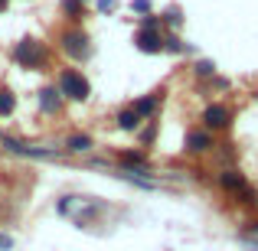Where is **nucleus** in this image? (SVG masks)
I'll return each instance as SVG.
<instances>
[{
	"instance_id": "obj_1",
	"label": "nucleus",
	"mask_w": 258,
	"mask_h": 251,
	"mask_svg": "<svg viewBox=\"0 0 258 251\" xmlns=\"http://www.w3.org/2000/svg\"><path fill=\"white\" fill-rule=\"evenodd\" d=\"M13 62L20 69H33V72H46L52 65V49L43 39H20L13 46Z\"/></svg>"
},
{
	"instance_id": "obj_2",
	"label": "nucleus",
	"mask_w": 258,
	"mask_h": 251,
	"mask_svg": "<svg viewBox=\"0 0 258 251\" xmlns=\"http://www.w3.org/2000/svg\"><path fill=\"white\" fill-rule=\"evenodd\" d=\"M56 88H59V95L69 98V101H88V95H92L88 78L82 75V69H76V65H66V69L56 72Z\"/></svg>"
},
{
	"instance_id": "obj_3",
	"label": "nucleus",
	"mask_w": 258,
	"mask_h": 251,
	"mask_svg": "<svg viewBox=\"0 0 258 251\" xmlns=\"http://www.w3.org/2000/svg\"><path fill=\"white\" fill-rule=\"evenodd\" d=\"M59 52L76 59V62H85L92 56V39H88V33L82 26H69V30L59 33Z\"/></svg>"
},
{
	"instance_id": "obj_4",
	"label": "nucleus",
	"mask_w": 258,
	"mask_h": 251,
	"mask_svg": "<svg viewBox=\"0 0 258 251\" xmlns=\"http://www.w3.org/2000/svg\"><path fill=\"white\" fill-rule=\"evenodd\" d=\"M0 147L10 153H17V157H33V160H52L59 157V147H33V144H23V140L10 137V134L0 131Z\"/></svg>"
},
{
	"instance_id": "obj_5",
	"label": "nucleus",
	"mask_w": 258,
	"mask_h": 251,
	"mask_svg": "<svg viewBox=\"0 0 258 251\" xmlns=\"http://www.w3.org/2000/svg\"><path fill=\"white\" fill-rule=\"evenodd\" d=\"M232 121H235V111L229 105H222V101H209V105L203 108V127H206V131H213V134L229 131V127H232Z\"/></svg>"
},
{
	"instance_id": "obj_6",
	"label": "nucleus",
	"mask_w": 258,
	"mask_h": 251,
	"mask_svg": "<svg viewBox=\"0 0 258 251\" xmlns=\"http://www.w3.org/2000/svg\"><path fill=\"white\" fill-rule=\"evenodd\" d=\"M183 150H186L189 157H203V153H213V150H216V137H213V131H206V127H193V131H186Z\"/></svg>"
},
{
	"instance_id": "obj_7",
	"label": "nucleus",
	"mask_w": 258,
	"mask_h": 251,
	"mask_svg": "<svg viewBox=\"0 0 258 251\" xmlns=\"http://www.w3.org/2000/svg\"><path fill=\"white\" fill-rule=\"evenodd\" d=\"M216 186H219L222 193L235 196V193H242V189L248 186V180H245V173H242V170H235V166H222L219 173H216Z\"/></svg>"
},
{
	"instance_id": "obj_8",
	"label": "nucleus",
	"mask_w": 258,
	"mask_h": 251,
	"mask_svg": "<svg viewBox=\"0 0 258 251\" xmlns=\"http://www.w3.org/2000/svg\"><path fill=\"white\" fill-rule=\"evenodd\" d=\"M134 46L147 56H157L164 52V30H138L134 33Z\"/></svg>"
},
{
	"instance_id": "obj_9",
	"label": "nucleus",
	"mask_w": 258,
	"mask_h": 251,
	"mask_svg": "<svg viewBox=\"0 0 258 251\" xmlns=\"http://www.w3.org/2000/svg\"><path fill=\"white\" fill-rule=\"evenodd\" d=\"M62 95H59V88L56 85H46V88H39V95H36V105H39V111L43 114H49V118H56L59 111H62Z\"/></svg>"
},
{
	"instance_id": "obj_10",
	"label": "nucleus",
	"mask_w": 258,
	"mask_h": 251,
	"mask_svg": "<svg viewBox=\"0 0 258 251\" xmlns=\"http://www.w3.org/2000/svg\"><path fill=\"white\" fill-rule=\"evenodd\" d=\"M160 98H164V92H151L147 98H138L131 108H134V111H138L144 121H151L154 114H157V108H160Z\"/></svg>"
},
{
	"instance_id": "obj_11",
	"label": "nucleus",
	"mask_w": 258,
	"mask_h": 251,
	"mask_svg": "<svg viewBox=\"0 0 258 251\" xmlns=\"http://www.w3.org/2000/svg\"><path fill=\"white\" fill-rule=\"evenodd\" d=\"M118 163L121 170H151L144 150H118Z\"/></svg>"
},
{
	"instance_id": "obj_12",
	"label": "nucleus",
	"mask_w": 258,
	"mask_h": 251,
	"mask_svg": "<svg viewBox=\"0 0 258 251\" xmlns=\"http://www.w3.org/2000/svg\"><path fill=\"white\" fill-rule=\"evenodd\" d=\"M59 7H62L66 20H69L72 26H82V20H85V4L82 0H59Z\"/></svg>"
},
{
	"instance_id": "obj_13",
	"label": "nucleus",
	"mask_w": 258,
	"mask_h": 251,
	"mask_svg": "<svg viewBox=\"0 0 258 251\" xmlns=\"http://www.w3.org/2000/svg\"><path fill=\"white\" fill-rule=\"evenodd\" d=\"M114 121H118L121 131H131L134 134V131H141V121H144V118H141V114L127 105V108H121V111H118V118H114Z\"/></svg>"
},
{
	"instance_id": "obj_14",
	"label": "nucleus",
	"mask_w": 258,
	"mask_h": 251,
	"mask_svg": "<svg viewBox=\"0 0 258 251\" xmlns=\"http://www.w3.org/2000/svg\"><path fill=\"white\" fill-rule=\"evenodd\" d=\"M92 147H95L92 134H72V137L66 140V150H69V153H88Z\"/></svg>"
},
{
	"instance_id": "obj_15",
	"label": "nucleus",
	"mask_w": 258,
	"mask_h": 251,
	"mask_svg": "<svg viewBox=\"0 0 258 251\" xmlns=\"http://www.w3.org/2000/svg\"><path fill=\"white\" fill-rule=\"evenodd\" d=\"M164 52H173V56H183V52H193L186 43H183L176 33H164Z\"/></svg>"
},
{
	"instance_id": "obj_16",
	"label": "nucleus",
	"mask_w": 258,
	"mask_h": 251,
	"mask_svg": "<svg viewBox=\"0 0 258 251\" xmlns=\"http://www.w3.org/2000/svg\"><path fill=\"white\" fill-rule=\"evenodd\" d=\"M232 199L239 202V206H245V209H258V189L252 186V183H248V186L242 189V193H235Z\"/></svg>"
},
{
	"instance_id": "obj_17",
	"label": "nucleus",
	"mask_w": 258,
	"mask_h": 251,
	"mask_svg": "<svg viewBox=\"0 0 258 251\" xmlns=\"http://www.w3.org/2000/svg\"><path fill=\"white\" fill-rule=\"evenodd\" d=\"M193 75L203 78V82H209V78L216 75V62H209V59H196V62H193Z\"/></svg>"
},
{
	"instance_id": "obj_18",
	"label": "nucleus",
	"mask_w": 258,
	"mask_h": 251,
	"mask_svg": "<svg viewBox=\"0 0 258 251\" xmlns=\"http://www.w3.org/2000/svg\"><path fill=\"white\" fill-rule=\"evenodd\" d=\"M13 108H17V95H13L10 88H0V118L13 114Z\"/></svg>"
},
{
	"instance_id": "obj_19",
	"label": "nucleus",
	"mask_w": 258,
	"mask_h": 251,
	"mask_svg": "<svg viewBox=\"0 0 258 251\" xmlns=\"http://www.w3.org/2000/svg\"><path fill=\"white\" fill-rule=\"evenodd\" d=\"M160 23H164V26H170V30H176V26L183 23L180 7H170V10H164V13H160Z\"/></svg>"
},
{
	"instance_id": "obj_20",
	"label": "nucleus",
	"mask_w": 258,
	"mask_h": 251,
	"mask_svg": "<svg viewBox=\"0 0 258 251\" xmlns=\"http://www.w3.org/2000/svg\"><path fill=\"white\" fill-rule=\"evenodd\" d=\"M138 140H141V147H151L154 140H157V121H151L147 127H141V131H138Z\"/></svg>"
},
{
	"instance_id": "obj_21",
	"label": "nucleus",
	"mask_w": 258,
	"mask_h": 251,
	"mask_svg": "<svg viewBox=\"0 0 258 251\" xmlns=\"http://www.w3.org/2000/svg\"><path fill=\"white\" fill-rule=\"evenodd\" d=\"M76 202H79V196H62V199L56 202V212H59V215H69Z\"/></svg>"
},
{
	"instance_id": "obj_22",
	"label": "nucleus",
	"mask_w": 258,
	"mask_h": 251,
	"mask_svg": "<svg viewBox=\"0 0 258 251\" xmlns=\"http://www.w3.org/2000/svg\"><path fill=\"white\" fill-rule=\"evenodd\" d=\"M131 10L141 13V17H147V13H154V7H151V0H131Z\"/></svg>"
},
{
	"instance_id": "obj_23",
	"label": "nucleus",
	"mask_w": 258,
	"mask_h": 251,
	"mask_svg": "<svg viewBox=\"0 0 258 251\" xmlns=\"http://www.w3.org/2000/svg\"><path fill=\"white\" fill-rule=\"evenodd\" d=\"M209 88H216V92H229L232 82H229V78H222V75H213V78H209Z\"/></svg>"
},
{
	"instance_id": "obj_24",
	"label": "nucleus",
	"mask_w": 258,
	"mask_h": 251,
	"mask_svg": "<svg viewBox=\"0 0 258 251\" xmlns=\"http://www.w3.org/2000/svg\"><path fill=\"white\" fill-rule=\"evenodd\" d=\"M242 235H248V238H258V219L245 222V228H242Z\"/></svg>"
},
{
	"instance_id": "obj_25",
	"label": "nucleus",
	"mask_w": 258,
	"mask_h": 251,
	"mask_svg": "<svg viewBox=\"0 0 258 251\" xmlns=\"http://www.w3.org/2000/svg\"><path fill=\"white\" fill-rule=\"evenodd\" d=\"M114 7H118V0H98V10L101 13H111Z\"/></svg>"
},
{
	"instance_id": "obj_26",
	"label": "nucleus",
	"mask_w": 258,
	"mask_h": 251,
	"mask_svg": "<svg viewBox=\"0 0 258 251\" xmlns=\"http://www.w3.org/2000/svg\"><path fill=\"white\" fill-rule=\"evenodd\" d=\"M13 248V238L10 235H0V251H10Z\"/></svg>"
},
{
	"instance_id": "obj_27",
	"label": "nucleus",
	"mask_w": 258,
	"mask_h": 251,
	"mask_svg": "<svg viewBox=\"0 0 258 251\" xmlns=\"http://www.w3.org/2000/svg\"><path fill=\"white\" fill-rule=\"evenodd\" d=\"M0 10H7V0H0Z\"/></svg>"
},
{
	"instance_id": "obj_28",
	"label": "nucleus",
	"mask_w": 258,
	"mask_h": 251,
	"mask_svg": "<svg viewBox=\"0 0 258 251\" xmlns=\"http://www.w3.org/2000/svg\"><path fill=\"white\" fill-rule=\"evenodd\" d=\"M255 101H258V88H255Z\"/></svg>"
},
{
	"instance_id": "obj_29",
	"label": "nucleus",
	"mask_w": 258,
	"mask_h": 251,
	"mask_svg": "<svg viewBox=\"0 0 258 251\" xmlns=\"http://www.w3.org/2000/svg\"><path fill=\"white\" fill-rule=\"evenodd\" d=\"M82 4H85V0H82Z\"/></svg>"
}]
</instances>
